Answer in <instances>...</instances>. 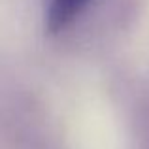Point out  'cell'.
<instances>
[{
	"label": "cell",
	"instance_id": "obj_1",
	"mask_svg": "<svg viewBox=\"0 0 149 149\" xmlns=\"http://www.w3.org/2000/svg\"><path fill=\"white\" fill-rule=\"evenodd\" d=\"M91 0H49L45 8V30L57 34L64 30Z\"/></svg>",
	"mask_w": 149,
	"mask_h": 149
}]
</instances>
